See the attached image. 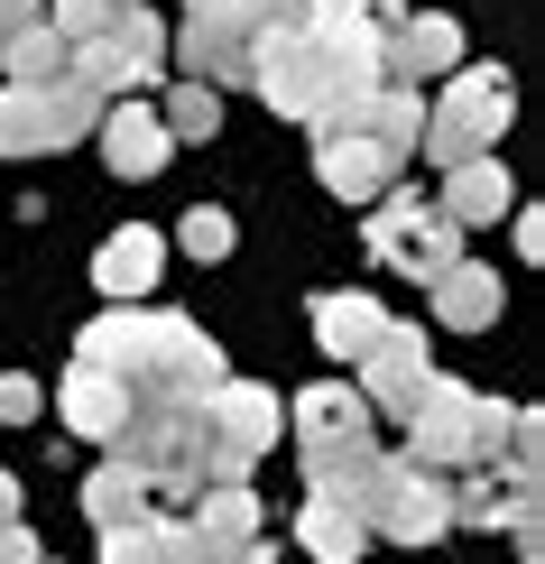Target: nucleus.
Segmentation results:
<instances>
[{
	"label": "nucleus",
	"instance_id": "obj_1",
	"mask_svg": "<svg viewBox=\"0 0 545 564\" xmlns=\"http://www.w3.org/2000/svg\"><path fill=\"white\" fill-rule=\"evenodd\" d=\"M75 361L111 370V380L130 389V408H204V398L231 380V370H222V343H212L204 324H185V315H139V305L92 315Z\"/></svg>",
	"mask_w": 545,
	"mask_h": 564
},
{
	"label": "nucleus",
	"instance_id": "obj_2",
	"mask_svg": "<svg viewBox=\"0 0 545 564\" xmlns=\"http://www.w3.org/2000/svg\"><path fill=\"white\" fill-rule=\"evenodd\" d=\"M517 426V408H500V398H481V389H462V380H425L416 398V416H407V454L397 463H416V473H435V481H462V473H490L500 463V444Z\"/></svg>",
	"mask_w": 545,
	"mask_h": 564
},
{
	"label": "nucleus",
	"instance_id": "obj_3",
	"mask_svg": "<svg viewBox=\"0 0 545 564\" xmlns=\"http://www.w3.org/2000/svg\"><path fill=\"white\" fill-rule=\"evenodd\" d=\"M509 75L500 65H454V84L435 93V111H425V139L416 149L435 158V167H471V158H500V130H509Z\"/></svg>",
	"mask_w": 545,
	"mask_h": 564
},
{
	"label": "nucleus",
	"instance_id": "obj_4",
	"mask_svg": "<svg viewBox=\"0 0 545 564\" xmlns=\"http://www.w3.org/2000/svg\"><path fill=\"white\" fill-rule=\"evenodd\" d=\"M102 93L56 75V84H0V158H46V149H75L84 130H102Z\"/></svg>",
	"mask_w": 545,
	"mask_h": 564
},
{
	"label": "nucleus",
	"instance_id": "obj_5",
	"mask_svg": "<svg viewBox=\"0 0 545 564\" xmlns=\"http://www.w3.org/2000/svg\"><path fill=\"white\" fill-rule=\"evenodd\" d=\"M75 84H92L102 102H139L157 75H167V29H157L149 10H130V19H111L92 46H75V65H65Z\"/></svg>",
	"mask_w": 545,
	"mask_h": 564
},
{
	"label": "nucleus",
	"instance_id": "obj_6",
	"mask_svg": "<svg viewBox=\"0 0 545 564\" xmlns=\"http://www.w3.org/2000/svg\"><path fill=\"white\" fill-rule=\"evenodd\" d=\"M370 260H379V269H407V278L435 288V278L462 260V231L444 223V214H425L416 195H379V214H370Z\"/></svg>",
	"mask_w": 545,
	"mask_h": 564
},
{
	"label": "nucleus",
	"instance_id": "obj_7",
	"mask_svg": "<svg viewBox=\"0 0 545 564\" xmlns=\"http://www.w3.org/2000/svg\"><path fill=\"white\" fill-rule=\"evenodd\" d=\"M351 370H361V380H351V389H361V408L407 426L416 398H425V380H435V361H425V324H397V315H389V324H379V343H370Z\"/></svg>",
	"mask_w": 545,
	"mask_h": 564
},
{
	"label": "nucleus",
	"instance_id": "obj_8",
	"mask_svg": "<svg viewBox=\"0 0 545 564\" xmlns=\"http://www.w3.org/2000/svg\"><path fill=\"white\" fill-rule=\"evenodd\" d=\"M444 528H454V481L416 473V463H389L379 509H370V546H379V536H389V546H435Z\"/></svg>",
	"mask_w": 545,
	"mask_h": 564
},
{
	"label": "nucleus",
	"instance_id": "obj_9",
	"mask_svg": "<svg viewBox=\"0 0 545 564\" xmlns=\"http://www.w3.org/2000/svg\"><path fill=\"white\" fill-rule=\"evenodd\" d=\"M454 65H462V19H444V10H407L379 37V84L425 93V75H454Z\"/></svg>",
	"mask_w": 545,
	"mask_h": 564
},
{
	"label": "nucleus",
	"instance_id": "obj_10",
	"mask_svg": "<svg viewBox=\"0 0 545 564\" xmlns=\"http://www.w3.org/2000/svg\"><path fill=\"white\" fill-rule=\"evenodd\" d=\"M389 463H397V454H379V444H351V454H315V463H305V490H315L324 509H342V519H361V528H370Z\"/></svg>",
	"mask_w": 545,
	"mask_h": 564
},
{
	"label": "nucleus",
	"instance_id": "obj_11",
	"mask_svg": "<svg viewBox=\"0 0 545 564\" xmlns=\"http://www.w3.org/2000/svg\"><path fill=\"white\" fill-rule=\"evenodd\" d=\"M315 176L334 185L342 204H379L397 185V158H379L361 130H315Z\"/></svg>",
	"mask_w": 545,
	"mask_h": 564
},
{
	"label": "nucleus",
	"instance_id": "obj_12",
	"mask_svg": "<svg viewBox=\"0 0 545 564\" xmlns=\"http://www.w3.org/2000/svg\"><path fill=\"white\" fill-rule=\"evenodd\" d=\"M351 444H370V408L361 389H305L296 398V454H351Z\"/></svg>",
	"mask_w": 545,
	"mask_h": 564
},
{
	"label": "nucleus",
	"instance_id": "obj_13",
	"mask_svg": "<svg viewBox=\"0 0 545 564\" xmlns=\"http://www.w3.org/2000/svg\"><path fill=\"white\" fill-rule=\"evenodd\" d=\"M425 305H435V324H454V334H490V324L509 315L500 269H481V260H454L435 288H425Z\"/></svg>",
	"mask_w": 545,
	"mask_h": 564
},
{
	"label": "nucleus",
	"instance_id": "obj_14",
	"mask_svg": "<svg viewBox=\"0 0 545 564\" xmlns=\"http://www.w3.org/2000/svg\"><path fill=\"white\" fill-rule=\"evenodd\" d=\"M56 416H65V426H75L84 444H111V435L130 426V389L111 380V370L75 361V370H65V389H56Z\"/></svg>",
	"mask_w": 545,
	"mask_h": 564
},
{
	"label": "nucleus",
	"instance_id": "obj_15",
	"mask_svg": "<svg viewBox=\"0 0 545 564\" xmlns=\"http://www.w3.org/2000/svg\"><path fill=\"white\" fill-rule=\"evenodd\" d=\"M454 231H471V223H500V214H517V185H509V167L500 158H471V167H444V204H435Z\"/></svg>",
	"mask_w": 545,
	"mask_h": 564
},
{
	"label": "nucleus",
	"instance_id": "obj_16",
	"mask_svg": "<svg viewBox=\"0 0 545 564\" xmlns=\"http://www.w3.org/2000/svg\"><path fill=\"white\" fill-rule=\"evenodd\" d=\"M157 269H167V250H157V231H111L102 250H92V288H102L111 305H130V296H149L157 288Z\"/></svg>",
	"mask_w": 545,
	"mask_h": 564
},
{
	"label": "nucleus",
	"instance_id": "obj_17",
	"mask_svg": "<svg viewBox=\"0 0 545 564\" xmlns=\"http://www.w3.org/2000/svg\"><path fill=\"white\" fill-rule=\"evenodd\" d=\"M167 149H176V139L157 130L149 102H111V111H102V158H111V176H157V167H167Z\"/></svg>",
	"mask_w": 545,
	"mask_h": 564
},
{
	"label": "nucleus",
	"instance_id": "obj_18",
	"mask_svg": "<svg viewBox=\"0 0 545 564\" xmlns=\"http://www.w3.org/2000/svg\"><path fill=\"white\" fill-rule=\"evenodd\" d=\"M351 130H361L379 158H397V167H407V158H416V139H425V93H407V84H379L370 102L351 111Z\"/></svg>",
	"mask_w": 545,
	"mask_h": 564
},
{
	"label": "nucleus",
	"instance_id": "obj_19",
	"mask_svg": "<svg viewBox=\"0 0 545 564\" xmlns=\"http://www.w3.org/2000/svg\"><path fill=\"white\" fill-rule=\"evenodd\" d=\"M176 56H185V75H195L204 93H222V84H250V37H241V29H204V19H185Z\"/></svg>",
	"mask_w": 545,
	"mask_h": 564
},
{
	"label": "nucleus",
	"instance_id": "obj_20",
	"mask_svg": "<svg viewBox=\"0 0 545 564\" xmlns=\"http://www.w3.org/2000/svg\"><path fill=\"white\" fill-rule=\"evenodd\" d=\"M185 528H195L204 546H222V555L259 546V500H250V481H231V490H195V509H185Z\"/></svg>",
	"mask_w": 545,
	"mask_h": 564
},
{
	"label": "nucleus",
	"instance_id": "obj_21",
	"mask_svg": "<svg viewBox=\"0 0 545 564\" xmlns=\"http://www.w3.org/2000/svg\"><path fill=\"white\" fill-rule=\"evenodd\" d=\"M379 324H389V315H379L370 296H351V288H334V296H315V343L334 351V361H361V351L379 343Z\"/></svg>",
	"mask_w": 545,
	"mask_h": 564
},
{
	"label": "nucleus",
	"instance_id": "obj_22",
	"mask_svg": "<svg viewBox=\"0 0 545 564\" xmlns=\"http://www.w3.org/2000/svg\"><path fill=\"white\" fill-rule=\"evenodd\" d=\"M84 519L111 536V528H139V519H157V500H149V481H139L130 463H102V473L84 481Z\"/></svg>",
	"mask_w": 545,
	"mask_h": 564
},
{
	"label": "nucleus",
	"instance_id": "obj_23",
	"mask_svg": "<svg viewBox=\"0 0 545 564\" xmlns=\"http://www.w3.org/2000/svg\"><path fill=\"white\" fill-rule=\"evenodd\" d=\"M296 536H305V555H315V564H361V555H370V528L342 519V509H324V500H305Z\"/></svg>",
	"mask_w": 545,
	"mask_h": 564
},
{
	"label": "nucleus",
	"instance_id": "obj_24",
	"mask_svg": "<svg viewBox=\"0 0 545 564\" xmlns=\"http://www.w3.org/2000/svg\"><path fill=\"white\" fill-rule=\"evenodd\" d=\"M0 65H10V84H56L65 65H75V46H65L56 29H46V19H29V29H19L10 46H0Z\"/></svg>",
	"mask_w": 545,
	"mask_h": 564
},
{
	"label": "nucleus",
	"instance_id": "obj_25",
	"mask_svg": "<svg viewBox=\"0 0 545 564\" xmlns=\"http://www.w3.org/2000/svg\"><path fill=\"white\" fill-rule=\"evenodd\" d=\"M130 10H149V0H56V10H37V19H46L65 46H92L111 19H130Z\"/></svg>",
	"mask_w": 545,
	"mask_h": 564
},
{
	"label": "nucleus",
	"instance_id": "obj_26",
	"mask_svg": "<svg viewBox=\"0 0 545 564\" xmlns=\"http://www.w3.org/2000/svg\"><path fill=\"white\" fill-rule=\"evenodd\" d=\"M157 130H167V139H212V130H222V93H204V84H185L176 102L157 111Z\"/></svg>",
	"mask_w": 545,
	"mask_h": 564
},
{
	"label": "nucleus",
	"instance_id": "obj_27",
	"mask_svg": "<svg viewBox=\"0 0 545 564\" xmlns=\"http://www.w3.org/2000/svg\"><path fill=\"white\" fill-rule=\"evenodd\" d=\"M536 454H545V426L517 408V426H509V463H490V473H509V490H536V473H545Z\"/></svg>",
	"mask_w": 545,
	"mask_h": 564
},
{
	"label": "nucleus",
	"instance_id": "obj_28",
	"mask_svg": "<svg viewBox=\"0 0 545 564\" xmlns=\"http://www.w3.org/2000/svg\"><path fill=\"white\" fill-rule=\"evenodd\" d=\"M102 564H167V519H139L102 536Z\"/></svg>",
	"mask_w": 545,
	"mask_h": 564
},
{
	"label": "nucleus",
	"instance_id": "obj_29",
	"mask_svg": "<svg viewBox=\"0 0 545 564\" xmlns=\"http://www.w3.org/2000/svg\"><path fill=\"white\" fill-rule=\"evenodd\" d=\"M185 250H195V260H231V214L222 204H195V214H185V231H176Z\"/></svg>",
	"mask_w": 545,
	"mask_h": 564
},
{
	"label": "nucleus",
	"instance_id": "obj_30",
	"mask_svg": "<svg viewBox=\"0 0 545 564\" xmlns=\"http://www.w3.org/2000/svg\"><path fill=\"white\" fill-rule=\"evenodd\" d=\"M315 10H334V19H361L370 37H389L397 19H407V0H315Z\"/></svg>",
	"mask_w": 545,
	"mask_h": 564
},
{
	"label": "nucleus",
	"instance_id": "obj_31",
	"mask_svg": "<svg viewBox=\"0 0 545 564\" xmlns=\"http://www.w3.org/2000/svg\"><path fill=\"white\" fill-rule=\"evenodd\" d=\"M185 19H204V29H241V37H259V0H185Z\"/></svg>",
	"mask_w": 545,
	"mask_h": 564
},
{
	"label": "nucleus",
	"instance_id": "obj_32",
	"mask_svg": "<svg viewBox=\"0 0 545 564\" xmlns=\"http://www.w3.org/2000/svg\"><path fill=\"white\" fill-rule=\"evenodd\" d=\"M37 380H29V370H10V380H0V426H29V416H37Z\"/></svg>",
	"mask_w": 545,
	"mask_h": 564
},
{
	"label": "nucleus",
	"instance_id": "obj_33",
	"mask_svg": "<svg viewBox=\"0 0 545 564\" xmlns=\"http://www.w3.org/2000/svg\"><path fill=\"white\" fill-rule=\"evenodd\" d=\"M305 10H315V0H259V37H305Z\"/></svg>",
	"mask_w": 545,
	"mask_h": 564
},
{
	"label": "nucleus",
	"instance_id": "obj_34",
	"mask_svg": "<svg viewBox=\"0 0 545 564\" xmlns=\"http://www.w3.org/2000/svg\"><path fill=\"white\" fill-rule=\"evenodd\" d=\"M517 260H545V214H536V204L517 214Z\"/></svg>",
	"mask_w": 545,
	"mask_h": 564
},
{
	"label": "nucleus",
	"instance_id": "obj_35",
	"mask_svg": "<svg viewBox=\"0 0 545 564\" xmlns=\"http://www.w3.org/2000/svg\"><path fill=\"white\" fill-rule=\"evenodd\" d=\"M0 564H46V555H37L29 528H0Z\"/></svg>",
	"mask_w": 545,
	"mask_h": 564
},
{
	"label": "nucleus",
	"instance_id": "obj_36",
	"mask_svg": "<svg viewBox=\"0 0 545 564\" xmlns=\"http://www.w3.org/2000/svg\"><path fill=\"white\" fill-rule=\"evenodd\" d=\"M29 19H37V0H0V46H10L19 29H29Z\"/></svg>",
	"mask_w": 545,
	"mask_h": 564
},
{
	"label": "nucleus",
	"instance_id": "obj_37",
	"mask_svg": "<svg viewBox=\"0 0 545 564\" xmlns=\"http://www.w3.org/2000/svg\"><path fill=\"white\" fill-rule=\"evenodd\" d=\"M0 528H19V481L0 473Z\"/></svg>",
	"mask_w": 545,
	"mask_h": 564
},
{
	"label": "nucleus",
	"instance_id": "obj_38",
	"mask_svg": "<svg viewBox=\"0 0 545 564\" xmlns=\"http://www.w3.org/2000/svg\"><path fill=\"white\" fill-rule=\"evenodd\" d=\"M231 564H269V546H241V555H231Z\"/></svg>",
	"mask_w": 545,
	"mask_h": 564
}]
</instances>
